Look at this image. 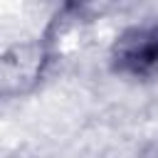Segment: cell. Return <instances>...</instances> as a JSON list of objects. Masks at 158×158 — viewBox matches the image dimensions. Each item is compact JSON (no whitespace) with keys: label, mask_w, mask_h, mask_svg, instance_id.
I'll list each match as a JSON object with an SVG mask.
<instances>
[{"label":"cell","mask_w":158,"mask_h":158,"mask_svg":"<svg viewBox=\"0 0 158 158\" xmlns=\"http://www.w3.org/2000/svg\"><path fill=\"white\" fill-rule=\"evenodd\" d=\"M109 69L136 84L158 79V22L123 27L109 47Z\"/></svg>","instance_id":"6da1fadb"},{"label":"cell","mask_w":158,"mask_h":158,"mask_svg":"<svg viewBox=\"0 0 158 158\" xmlns=\"http://www.w3.org/2000/svg\"><path fill=\"white\" fill-rule=\"evenodd\" d=\"M136 158H158V136L148 138V141L141 146V151L136 153Z\"/></svg>","instance_id":"3957f363"},{"label":"cell","mask_w":158,"mask_h":158,"mask_svg":"<svg viewBox=\"0 0 158 158\" xmlns=\"http://www.w3.org/2000/svg\"><path fill=\"white\" fill-rule=\"evenodd\" d=\"M52 64V49L44 40H25L0 52V99L32 94Z\"/></svg>","instance_id":"7a4b0ae2"}]
</instances>
